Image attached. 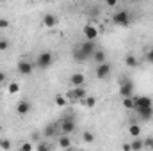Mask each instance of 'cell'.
<instances>
[{"instance_id": "obj_14", "label": "cell", "mask_w": 153, "mask_h": 151, "mask_svg": "<svg viewBox=\"0 0 153 151\" xmlns=\"http://www.w3.org/2000/svg\"><path fill=\"white\" fill-rule=\"evenodd\" d=\"M134 112L137 114L143 121H150L153 117V107H146V109H135Z\"/></svg>"}, {"instance_id": "obj_15", "label": "cell", "mask_w": 153, "mask_h": 151, "mask_svg": "<svg viewBox=\"0 0 153 151\" xmlns=\"http://www.w3.org/2000/svg\"><path fill=\"white\" fill-rule=\"evenodd\" d=\"M71 139H70V135H61L59 137V148L61 150H70L71 148Z\"/></svg>"}, {"instance_id": "obj_19", "label": "cell", "mask_w": 153, "mask_h": 151, "mask_svg": "<svg viewBox=\"0 0 153 151\" xmlns=\"http://www.w3.org/2000/svg\"><path fill=\"white\" fill-rule=\"evenodd\" d=\"M57 124H48V126H45V130H43V135L46 137V139H50V137H53L55 135V132H57Z\"/></svg>"}, {"instance_id": "obj_8", "label": "cell", "mask_w": 153, "mask_h": 151, "mask_svg": "<svg viewBox=\"0 0 153 151\" xmlns=\"http://www.w3.org/2000/svg\"><path fill=\"white\" fill-rule=\"evenodd\" d=\"M111 71H112V66H111L109 62H103V64H98V66H96L94 75H96V78L103 80V78H107V76L111 75Z\"/></svg>"}, {"instance_id": "obj_22", "label": "cell", "mask_w": 153, "mask_h": 151, "mask_svg": "<svg viewBox=\"0 0 153 151\" xmlns=\"http://www.w3.org/2000/svg\"><path fill=\"white\" fill-rule=\"evenodd\" d=\"M82 141H84L85 144H93V142H94V133L89 132V130L84 132V133H82Z\"/></svg>"}, {"instance_id": "obj_27", "label": "cell", "mask_w": 153, "mask_h": 151, "mask_svg": "<svg viewBox=\"0 0 153 151\" xmlns=\"http://www.w3.org/2000/svg\"><path fill=\"white\" fill-rule=\"evenodd\" d=\"M82 103H84V105H85L87 109H93V107L96 105V98H93V96H87V98H85V100H84Z\"/></svg>"}, {"instance_id": "obj_21", "label": "cell", "mask_w": 153, "mask_h": 151, "mask_svg": "<svg viewBox=\"0 0 153 151\" xmlns=\"http://www.w3.org/2000/svg\"><path fill=\"white\" fill-rule=\"evenodd\" d=\"M121 103H123V109H126V110H132V112H134V109H135V105H134V96H132V98H125Z\"/></svg>"}, {"instance_id": "obj_2", "label": "cell", "mask_w": 153, "mask_h": 151, "mask_svg": "<svg viewBox=\"0 0 153 151\" xmlns=\"http://www.w3.org/2000/svg\"><path fill=\"white\" fill-rule=\"evenodd\" d=\"M112 23L117 27H128L132 23V14L126 9H119L117 13L112 14Z\"/></svg>"}, {"instance_id": "obj_37", "label": "cell", "mask_w": 153, "mask_h": 151, "mask_svg": "<svg viewBox=\"0 0 153 151\" xmlns=\"http://www.w3.org/2000/svg\"><path fill=\"white\" fill-rule=\"evenodd\" d=\"M123 151H130V144H125L123 146Z\"/></svg>"}, {"instance_id": "obj_9", "label": "cell", "mask_w": 153, "mask_h": 151, "mask_svg": "<svg viewBox=\"0 0 153 151\" xmlns=\"http://www.w3.org/2000/svg\"><path fill=\"white\" fill-rule=\"evenodd\" d=\"M134 105H135V109L153 107V100L150 96H134ZM135 109H134V110H135Z\"/></svg>"}, {"instance_id": "obj_24", "label": "cell", "mask_w": 153, "mask_h": 151, "mask_svg": "<svg viewBox=\"0 0 153 151\" xmlns=\"http://www.w3.org/2000/svg\"><path fill=\"white\" fill-rule=\"evenodd\" d=\"M73 59H75V61H78V62L87 61V57L82 53V50H80V48H75V50H73Z\"/></svg>"}, {"instance_id": "obj_3", "label": "cell", "mask_w": 153, "mask_h": 151, "mask_svg": "<svg viewBox=\"0 0 153 151\" xmlns=\"http://www.w3.org/2000/svg\"><path fill=\"white\" fill-rule=\"evenodd\" d=\"M119 96H121L123 100L134 96V82H132L130 78H126V76L119 82Z\"/></svg>"}, {"instance_id": "obj_26", "label": "cell", "mask_w": 153, "mask_h": 151, "mask_svg": "<svg viewBox=\"0 0 153 151\" xmlns=\"http://www.w3.org/2000/svg\"><path fill=\"white\" fill-rule=\"evenodd\" d=\"M66 103H68L66 96H62V94H57V96H55V105H57V107H66Z\"/></svg>"}, {"instance_id": "obj_7", "label": "cell", "mask_w": 153, "mask_h": 151, "mask_svg": "<svg viewBox=\"0 0 153 151\" xmlns=\"http://www.w3.org/2000/svg\"><path fill=\"white\" fill-rule=\"evenodd\" d=\"M78 48L82 50V53H84V55H85L87 59H93L94 52L98 50V48H96V43H94V41H84V43H82V44H80Z\"/></svg>"}, {"instance_id": "obj_32", "label": "cell", "mask_w": 153, "mask_h": 151, "mask_svg": "<svg viewBox=\"0 0 153 151\" xmlns=\"http://www.w3.org/2000/svg\"><path fill=\"white\" fill-rule=\"evenodd\" d=\"M98 13H100V7H91L89 9V16H98Z\"/></svg>"}, {"instance_id": "obj_34", "label": "cell", "mask_w": 153, "mask_h": 151, "mask_svg": "<svg viewBox=\"0 0 153 151\" xmlns=\"http://www.w3.org/2000/svg\"><path fill=\"white\" fill-rule=\"evenodd\" d=\"M152 144H153V137L144 139V148H152Z\"/></svg>"}, {"instance_id": "obj_28", "label": "cell", "mask_w": 153, "mask_h": 151, "mask_svg": "<svg viewBox=\"0 0 153 151\" xmlns=\"http://www.w3.org/2000/svg\"><path fill=\"white\" fill-rule=\"evenodd\" d=\"M0 150L9 151L11 150V141H9V139H0Z\"/></svg>"}, {"instance_id": "obj_6", "label": "cell", "mask_w": 153, "mask_h": 151, "mask_svg": "<svg viewBox=\"0 0 153 151\" xmlns=\"http://www.w3.org/2000/svg\"><path fill=\"white\" fill-rule=\"evenodd\" d=\"M18 73L20 75H23V76H29V75H32L34 73V68H36V64L34 62H30L29 59H22L20 62H18Z\"/></svg>"}, {"instance_id": "obj_25", "label": "cell", "mask_w": 153, "mask_h": 151, "mask_svg": "<svg viewBox=\"0 0 153 151\" xmlns=\"http://www.w3.org/2000/svg\"><path fill=\"white\" fill-rule=\"evenodd\" d=\"M7 93H9V94H18V93H20V84L11 82V84L7 85Z\"/></svg>"}, {"instance_id": "obj_11", "label": "cell", "mask_w": 153, "mask_h": 151, "mask_svg": "<svg viewBox=\"0 0 153 151\" xmlns=\"http://www.w3.org/2000/svg\"><path fill=\"white\" fill-rule=\"evenodd\" d=\"M30 109H32V105H30L29 100H20L16 103V112L20 114V115H27V114L30 112Z\"/></svg>"}, {"instance_id": "obj_36", "label": "cell", "mask_w": 153, "mask_h": 151, "mask_svg": "<svg viewBox=\"0 0 153 151\" xmlns=\"http://www.w3.org/2000/svg\"><path fill=\"white\" fill-rule=\"evenodd\" d=\"M116 5H117L116 0H109V2H107V7H116Z\"/></svg>"}, {"instance_id": "obj_12", "label": "cell", "mask_w": 153, "mask_h": 151, "mask_svg": "<svg viewBox=\"0 0 153 151\" xmlns=\"http://www.w3.org/2000/svg\"><path fill=\"white\" fill-rule=\"evenodd\" d=\"M57 23H59V18L55 14H52V13H48V14L43 16V25L46 29H53V27H57Z\"/></svg>"}, {"instance_id": "obj_35", "label": "cell", "mask_w": 153, "mask_h": 151, "mask_svg": "<svg viewBox=\"0 0 153 151\" xmlns=\"http://www.w3.org/2000/svg\"><path fill=\"white\" fill-rule=\"evenodd\" d=\"M5 80H7V75L4 71H0V84H5Z\"/></svg>"}, {"instance_id": "obj_29", "label": "cell", "mask_w": 153, "mask_h": 151, "mask_svg": "<svg viewBox=\"0 0 153 151\" xmlns=\"http://www.w3.org/2000/svg\"><path fill=\"white\" fill-rule=\"evenodd\" d=\"M20 151H34V144L29 142V141H25V142L20 146Z\"/></svg>"}, {"instance_id": "obj_17", "label": "cell", "mask_w": 153, "mask_h": 151, "mask_svg": "<svg viewBox=\"0 0 153 151\" xmlns=\"http://www.w3.org/2000/svg\"><path fill=\"white\" fill-rule=\"evenodd\" d=\"M125 64H126V68L134 70V68H137V66H139V61H137V57H134L132 53H128V55L125 57Z\"/></svg>"}, {"instance_id": "obj_10", "label": "cell", "mask_w": 153, "mask_h": 151, "mask_svg": "<svg viewBox=\"0 0 153 151\" xmlns=\"http://www.w3.org/2000/svg\"><path fill=\"white\" fill-rule=\"evenodd\" d=\"M84 38H85V41H96V38H98V29L94 25H85L84 27Z\"/></svg>"}, {"instance_id": "obj_31", "label": "cell", "mask_w": 153, "mask_h": 151, "mask_svg": "<svg viewBox=\"0 0 153 151\" xmlns=\"http://www.w3.org/2000/svg\"><path fill=\"white\" fill-rule=\"evenodd\" d=\"M146 61L153 64V46L150 48V50H148V52H146Z\"/></svg>"}, {"instance_id": "obj_4", "label": "cell", "mask_w": 153, "mask_h": 151, "mask_svg": "<svg viewBox=\"0 0 153 151\" xmlns=\"http://www.w3.org/2000/svg\"><path fill=\"white\" fill-rule=\"evenodd\" d=\"M53 62V55L50 52H41L38 57H36V68L39 70H48Z\"/></svg>"}, {"instance_id": "obj_18", "label": "cell", "mask_w": 153, "mask_h": 151, "mask_svg": "<svg viewBox=\"0 0 153 151\" xmlns=\"http://www.w3.org/2000/svg\"><path fill=\"white\" fill-rule=\"evenodd\" d=\"M93 61H96L98 64H103V62H107V53L103 50H96L93 55Z\"/></svg>"}, {"instance_id": "obj_38", "label": "cell", "mask_w": 153, "mask_h": 151, "mask_svg": "<svg viewBox=\"0 0 153 151\" xmlns=\"http://www.w3.org/2000/svg\"><path fill=\"white\" fill-rule=\"evenodd\" d=\"M2 130H4V126H2V124H0V133H2Z\"/></svg>"}, {"instance_id": "obj_13", "label": "cell", "mask_w": 153, "mask_h": 151, "mask_svg": "<svg viewBox=\"0 0 153 151\" xmlns=\"http://www.w3.org/2000/svg\"><path fill=\"white\" fill-rule=\"evenodd\" d=\"M70 84H71V87H84L85 76L82 75V73H73V75L70 76Z\"/></svg>"}, {"instance_id": "obj_20", "label": "cell", "mask_w": 153, "mask_h": 151, "mask_svg": "<svg viewBox=\"0 0 153 151\" xmlns=\"http://www.w3.org/2000/svg\"><path fill=\"white\" fill-rule=\"evenodd\" d=\"M128 133H130L132 139H139V135H141V126H139V124H130Z\"/></svg>"}, {"instance_id": "obj_39", "label": "cell", "mask_w": 153, "mask_h": 151, "mask_svg": "<svg viewBox=\"0 0 153 151\" xmlns=\"http://www.w3.org/2000/svg\"><path fill=\"white\" fill-rule=\"evenodd\" d=\"M150 150H152V151H153V144H152V148H150Z\"/></svg>"}, {"instance_id": "obj_16", "label": "cell", "mask_w": 153, "mask_h": 151, "mask_svg": "<svg viewBox=\"0 0 153 151\" xmlns=\"http://www.w3.org/2000/svg\"><path fill=\"white\" fill-rule=\"evenodd\" d=\"M144 150V141L139 137V139H132L130 142V151H143Z\"/></svg>"}, {"instance_id": "obj_23", "label": "cell", "mask_w": 153, "mask_h": 151, "mask_svg": "<svg viewBox=\"0 0 153 151\" xmlns=\"http://www.w3.org/2000/svg\"><path fill=\"white\" fill-rule=\"evenodd\" d=\"M36 151H52L50 142L48 141H39L38 144H36Z\"/></svg>"}, {"instance_id": "obj_1", "label": "cell", "mask_w": 153, "mask_h": 151, "mask_svg": "<svg viewBox=\"0 0 153 151\" xmlns=\"http://www.w3.org/2000/svg\"><path fill=\"white\" fill-rule=\"evenodd\" d=\"M57 126H59V130L62 132V135H71L76 130V121L71 114H68V115H64V117L57 123Z\"/></svg>"}, {"instance_id": "obj_33", "label": "cell", "mask_w": 153, "mask_h": 151, "mask_svg": "<svg viewBox=\"0 0 153 151\" xmlns=\"http://www.w3.org/2000/svg\"><path fill=\"white\" fill-rule=\"evenodd\" d=\"M7 27H9V20L0 18V29H7Z\"/></svg>"}, {"instance_id": "obj_30", "label": "cell", "mask_w": 153, "mask_h": 151, "mask_svg": "<svg viewBox=\"0 0 153 151\" xmlns=\"http://www.w3.org/2000/svg\"><path fill=\"white\" fill-rule=\"evenodd\" d=\"M7 48H9V41L7 39H0V52H4Z\"/></svg>"}, {"instance_id": "obj_5", "label": "cell", "mask_w": 153, "mask_h": 151, "mask_svg": "<svg viewBox=\"0 0 153 151\" xmlns=\"http://www.w3.org/2000/svg\"><path fill=\"white\" fill-rule=\"evenodd\" d=\"M66 98L71 101H84L87 98V91H85V87H71L70 93L66 94Z\"/></svg>"}]
</instances>
